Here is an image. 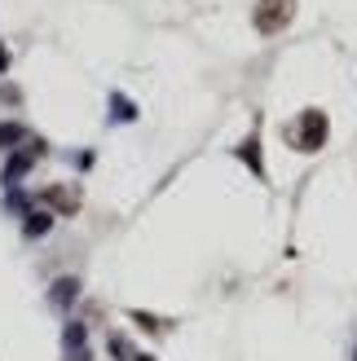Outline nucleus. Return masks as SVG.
I'll return each mask as SVG.
<instances>
[{
    "label": "nucleus",
    "mask_w": 357,
    "mask_h": 361,
    "mask_svg": "<svg viewBox=\"0 0 357 361\" xmlns=\"http://www.w3.org/2000/svg\"><path fill=\"white\" fill-rule=\"evenodd\" d=\"M282 137H287V146L300 150V154H322L327 141H331V119H327V111L309 106V111H300L287 128H282Z\"/></svg>",
    "instance_id": "f257e3e1"
},
{
    "label": "nucleus",
    "mask_w": 357,
    "mask_h": 361,
    "mask_svg": "<svg viewBox=\"0 0 357 361\" xmlns=\"http://www.w3.org/2000/svg\"><path fill=\"white\" fill-rule=\"evenodd\" d=\"M291 18H296V0H256L252 27L260 35H282V31L291 27Z\"/></svg>",
    "instance_id": "f03ea898"
},
{
    "label": "nucleus",
    "mask_w": 357,
    "mask_h": 361,
    "mask_svg": "<svg viewBox=\"0 0 357 361\" xmlns=\"http://www.w3.org/2000/svg\"><path fill=\"white\" fill-rule=\"evenodd\" d=\"M49 146H44V141H31V146L23 150V146H18V150H9V164H5V172H0V180H5V190H18V180H23L31 168H35V159H40Z\"/></svg>",
    "instance_id": "7ed1b4c3"
},
{
    "label": "nucleus",
    "mask_w": 357,
    "mask_h": 361,
    "mask_svg": "<svg viewBox=\"0 0 357 361\" xmlns=\"http://www.w3.org/2000/svg\"><path fill=\"white\" fill-rule=\"evenodd\" d=\"M234 159H238V164H243L247 172H252L256 180L270 176V168H265V159H260V123H252V133H247V137L238 141V146H234Z\"/></svg>",
    "instance_id": "20e7f679"
},
{
    "label": "nucleus",
    "mask_w": 357,
    "mask_h": 361,
    "mask_svg": "<svg viewBox=\"0 0 357 361\" xmlns=\"http://www.w3.org/2000/svg\"><path fill=\"white\" fill-rule=\"evenodd\" d=\"M80 291H84V282H80L75 274H62V278H53V286H49V309L71 313V309H75V300H80Z\"/></svg>",
    "instance_id": "39448f33"
},
{
    "label": "nucleus",
    "mask_w": 357,
    "mask_h": 361,
    "mask_svg": "<svg viewBox=\"0 0 357 361\" xmlns=\"http://www.w3.org/2000/svg\"><path fill=\"white\" fill-rule=\"evenodd\" d=\"M62 353H66V361H88V326L84 322L71 317L62 326Z\"/></svg>",
    "instance_id": "423d86ee"
},
{
    "label": "nucleus",
    "mask_w": 357,
    "mask_h": 361,
    "mask_svg": "<svg viewBox=\"0 0 357 361\" xmlns=\"http://www.w3.org/2000/svg\"><path fill=\"white\" fill-rule=\"evenodd\" d=\"M40 203H44L53 216H75V212H80V194L66 190V185H49V190L40 194Z\"/></svg>",
    "instance_id": "0eeeda50"
},
{
    "label": "nucleus",
    "mask_w": 357,
    "mask_h": 361,
    "mask_svg": "<svg viewBox=\"0 0 357 361\" xmlns=\"http://www.w3.org/2000/svg\"><path fill=\"white\" fill-rule=\"evenodd\" d=\"M53 225H58V216H53L49 207H31V212L23 216V238L40 243V238H49V233H53Z\"/></svg>",
    "instance_id": "6e6552de"
},
{
    "label": "nucleus",
    "mask_w": 357,
    "mask_h": 361,
    "mask_svg": "<svg viewBox=\"0 0 357 361\" xmlns=\"http://www.w3.org/2000/svg\"><path fill=\"white\" fill-rule=\"evenodd\" d=\"M23 141H27V128H23L18 119H5V123H0V150H5V154L18 150Z\"/></svg>",
    "instance_id": "1a4fd4ad"
},
{
    "label": "nucleus",
    "mask_w": 357,
    "mask_h": 361,
    "mask_svg": "<svg viewBox=\"0 0 357 361\" xmlns=\"http://www.w3.org/2000/svg\"><path fill=\"white\" fill-rule=\"evenodd\" d=\"M137 119V102H128L123 93H111V123H133Z\"/></svg>",
    "instance_id": "9d476101"
},
{
    "label": "nucleus",
    "mask_w": 357,
    "mask_h": 361,
    "mask_svg": "<svg viewBox=\"0 0 357 361\" xmlns=\"http://www.w3.org/2000/svg\"><path fill=\"white\" fill-rule=\"evenodd\" d=\"M128 317L137 322V326H141V331H150V335H164V331L172 326V322H168V317H155V313H146V309H133Z\"/></svg>",
    "instance_id": "9b49d317"
},
{
    "label": "nucleus",
    "mask_w": 357,
    "mask_h": 361,
    "mask_svg": "<svg viewBox=\"0 0 357 361\" xmlns=\"http://www.w3.org/2000/svg\"><path fill=\"white\" fill-rule=\"evenodd\" d=\"M106 348H111L115 361H133V348H128V339H123V335H111V339H106Z\"/></svg>",
    "instance_id": "f8f14e48"
},
{
    "label": "nucleus",
    "mask_w": 357,
    "mask_h": 361,
    "mask_svg": "<svg viewBox=\"0 0 357 361\" xmlns=\"http://www.w3.org/2000/svg\"><path fill=\"white\" fill-rule=\"evenodd\" d=\"M5 71H9V49L0 44V75H5Z\"/></svg>",
    "instance_id": "ddd939ff"
},
{
    "label": "nucleus",
    "mask_w": 357,
    "mask_h": 361,
    "mask_svg": "<svg viewBox=\"0 0 357 361\" xmlns=\"http://www.w3.org/2000/svg\"><path fill=\"white\" fill-rule=\"evenodd\" d=\"M133 361H159V357H150V353H133Z\"/></svg>",
    "instance_id": "4468645a"
},
{
    "label": "nucleus",
    "mask_w": 357,
    "mask_h": 361,
    "mask_svg": "<svg viewBox=\"0 0 357 361\" xmlns=\"http://www.w3.org/2000/svg\"><path fill=\"white\" fill-rule=\"evenodd\" d=\"M349 361H357V339H353V357H349Z\"/></svg>",
    "instance_id": "2eb2a0df"
}]
</instances>
